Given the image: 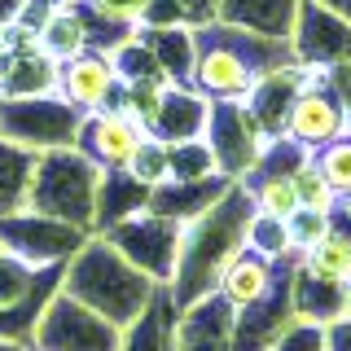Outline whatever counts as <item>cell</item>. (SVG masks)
Here are the masks:
<instances>
[{
	"label": "cell",
	"mask_w": 351,
	"mask_h": 351,
	"mask_svg": "<svg viewBox=\"0 0 351 351\" xmlns=\"http://www.w3.org/2000/svg\"><path fill=\"white\" fill-rule=\"evenodd\" d=\"M299 263L307 272H316V277L325 281H338L343 285L351 277V206L338 202L334 215H329V233L316 241V246H307Z\"/></svg>",
	"instance_id": "44dd1931"
},
{
	"label": "cell",
	"mask_w": 351,
	"mask_h": 351,
	"mask_svg": "<svg viewBox=\"0 0 351 351\" xmlns=\"http://www.w3.org/2000/svg\"><path fill=\"white\" fill-rule=\"evenodd\" d=\"M36 347L40 351H119L123 329L110 325L106 316H97L93 307H84L80 299H71L66 290H58L36 321Z\"/></svg>",
	"instance_id": "8992f818"
},
{
	"label": "cell",
	"mask_w": 351,
	"mask_h": 351,
	"mask_svg": "<svg viewBox=\"0 0 351 351\" xmlns=\"http://www.w3.org/2000/svg\"><path fill=\"white\" fill-rule=\"evenodd\" d=\"M303 62H290V66H277L268 71L263 80L250 88L246 97V110L255 114V123L263 128V136H285V119L294 110V97L303 93Z\"/></svg>",
	"instance_id": "2e32d148"
},
{
	"label": "cell",
	"mask_w": 351,
	"mask_h": 351,
	"mask_svg": "<svg viewBox=\"0 0 351 351\" xmlns=\"http://www.w3.org/2000/svg\"><path fill=\"white\" fill-rule=\"evenodd\" d=\"M294 189H299V206H307V211H334V206L343 202V197L329 189V180L321 176L316 158L299 162V171H294Z\"/></svg>",
	"instance_id": "f546056e"
},
{
	"label": "cell",
	"mask_w": 351,
	"mask_h": 351,
	"mask_svg": "<svg viewBox=\"0 0 351 351\" xmlns=\"http://www.w3.org/2000/svg\"><path fill=\"white\" fill-rule=\"evenodd\" d=\"M329 215H334V211H307V206H299V211L285 219V224H290V241H294V250H299V255L329 233Z\"/></svg>",
	"instance_id": "1f68e13d"
},
{
	"label": "cell",
	"mask_w": 351,
	"mask_h": 351,
	"mask_svg": "<svg viewBox=\"0 0 351 351\" xmlns=\"http://www.w3.org/2000/svg\"><path fill=\"white\" fill-rule=\"evenodd\" d=\"M141 141H145V132L132 123L123 110L110 106V110H97V114L80 119L75 149L101 171H128V162H132V154H136Z\"/></svg>",
	"instance_id": "8fae6325"
},
{
	"label": "cell",
	"mask_w": 351,
	"mask_h": 351,
	"mask_svg": "<svg viewBox=\"0 0 351 351\" xmlns=\"http://www.w3.org/2000/svg\"><path fill=\"white\" fill-rule=\"evenodd\" d=\"M154 58H158L162 75L171 84H189L193 80V58H197V44H193V27H158L145 31Z\"/></svg>",
	"instance_id": "484cf974"
},
{
	"label": "cell",
	"mask_w": 351,
	"mask_h": 351,
	"mask_svg": "<svg viewBox=\"0 0 351 351\" xmlns=\"http://www.w3.org/2000/svg\"><path fill=\"white\" fill-rule=\"evenodd\" d=\"M93 9H101V14L119 18V22H132V27H141V14H145L149 0H88Z\"/></svg>",
	"instance_id": "e575fe53"
},
{
	"label": "cell",
	"mask_w": 351,
	"mask_h": 351,
	"mask_svg": "<svg viewBox=\"0 0 351 351\" xmlns=\"http://www.w3.org/2000/svg\"><path fill=\"white\" fill-rule=\"evenodd\" d=\"M316 5H325L329 14H338L343 22H351V0H316Z\"/></svg>",
	"instance_id": "8d00e7d4"
},
{
	"label": "cell",
	"mask_w": 351,
	"mask_h": 351,
	"mask_svg": "<svg viewBox=\"0 0 351 351\" xmlns=\"http://www.w3.org/2000/svg\"><path fill=\"white\" fill-rule=\"evenodd\" d=\"M246 250H255V255L272 259V263L299 255L294 241H290V224H285V219H272V215H259V211H255V219H250V228H246Z\"/></svg>",
	"instance_id": "4316f807"
},
{
	"label": "cell",
	"mask_w": 351,
	"mask_h": 351,
	"mask_svg": "<svg viewBox=\"0 0 351 351\" xmlns=\"http://www.w3.org/2000/svg\"><path fill=\"white\" fill-rule=\"evenodd\" d=\"M303 0H219V22L255 31L268 40H290Z\"/></svg>",
	"instance_id": "ac0fdd59"
},
{
	"label": "cell",
	"mask_w": 351,
	"mask_h": 351,
	"mask_svg": "<svg viewBox=\"0 0 351 351\" xmlns=\"http://www.w3.org/2000/svg\"><path fill=\"white\" fill-rule=\"evenodd\" d=\"M303 93L294 97V110L285 119V136L294 145H303L307 154L334 145L338 136L351 132V114L347 101L338 97V88L329 84V66H303Z\"/></svg>",
	"instance_id": "5b68a950"
},
{
	"label": "cell",
	"mask_w": 351,
	"mask_h": 351,
	"mask_svg": "<svg viewBox=\"0 0 351 351\" xmlns=\"http://www.w3.org/2000/svg\"><path fill=\"white\" fill-rule=\"evenodd\" d=\"M128 176L141 180L145 189H158L162 180H171V145H162L158 136H145L128 162Z\"/></svg>",
	"instance_id": "83f0119b"
},
{
	"label": "cell",
	"mask_w": 351,
	"mask_h": 351,
	"mask_svg": "<svg viewBox=\"0 0 351 351\" xmlns=\"http://www.w3.org/2000/svg\"><path fill=\"white\" fill-rule=\"evenodd\" d=\"M211 176H219V167L206 141L171 145V180H211Z\"/></svg>",
	"instance_id": "f1b7e54d"
},
{
	"label": "cell",
	"mask_w": 351,
	"mask_h": 351,
	"mask_svg": "<svg viewBox=\"0 0 351 351\" xmlns=\"http://www.w3.org/2000/svg\"><path fill=\"white\" fill-rule=\"evenodd\" d=\"M343 206H351V193H347V197H343Z\"/></svg>",
	"instance_id": "ab89813d"
},
{
	"label": "cell",
	"mask_w": 351,
	"mask_h": 351,
	"mask_svg": "<svg viewBox=\"0 0 351 351\" xmlns=\"http://www.w3.org/2000/svg\"><path fill=\"white\" fill-rule=\"evenodd\" d=\"M197 58H193V88L206 101H246L268 71L299 62L290 40H268L255 31L228 27V22H206L193 31Z\"/></svg>",
	"instance_id": "6da1fadb"
},
{
	"label": "cell",
	"mask_w": 351,
	"mask_h": 351,
	"mask_svg": "<svg viewBox=\"0 0 351 351\" xmlns=\"http://www.w3.org/2000/svg\"><path fill=\"white\" fill-rule=\"evenodd\" d=\"M62 290L71 294V299H80L84 307H93L97 316H106L110 325L128 329L145 312V303L154 299L158 281L145 277L110 237L93 233V237H84V246L66 263Z\"/></svg>",
	"instance_id": "3957f363"
},
{
	"label": "cell",
	"mask_w": 351,
	"mask_h": 351,
	"mask_svg": "<svg viewBox=\"0 0 351 351\" xmlns=\"http://www.w3.org/2000/svg\"><path fill=\"white\" fill-rule=\"evenodd\" d=\"M36 44L58 66L93 49V40H88V18H84V5H80V0H75V5L49 9V14L40 18V27H36Z\"/></svg>",
	"instance_id": "7402d4cb"
},
{
	"label": "cell",
	"mask_w": 351,
	"mask_h": 351,
	"mask_svg": "<svg viewBox=\"0 0 351 351\" xmlns=\"http://www.w3.org/2000/svg\"><path fill=\"white\" fill-rule=\"evenodd\" d=\"M80 110L66 106L58 93L49 97H22V101H0V136L18 141L27 149H71L80 136Z\"/></svg>",
	"instance_id": "52a82bcc"
},
{
	"label": "cell",
	"mask_w": 351,
	"mask_h": 351,
	"mask_svg": "<svg viewBox=\"0 0 351 351\" xmlns=\"http://www.w3.org/2000/svg\"><path fill=\"white\" fill-rule=\"evenodd\" d=\"M149 189L141 180H132L128 171H101V189H97V219L93 233H110L114 224H123L128 215L145 211Z\"/></svg>",
	"instance_id": "cb8c5ba5"
},
{
	"label": "cell",
	"mask_w": 351,
	"mask_h": 351,
	"mask_svg": "<svg viewBox=\"0 0 351 351\" xmlns=\"http://www.w3.org/2000/svg\"><path fill=\"white\" fill-rule=\"evenodd\" d=\"M290 49L303 66H351V22L329 14L316 0H303Z\"/></svg>",
	"instance_id": "7c38bea8"
},
{
	"label": "cell",
	"mask_w": 351,
	"mask_h": 351,
	"mask_svg": "<svg viewBox=\"0 0 351 351\" xmlns=\"http://www.w3.org/2000/svg\"><path fill=\"white\" fill-rule=\"evenodd\" d=\"M36 149L0 136V219L27 211L31 202V180H36Z\"/></svg>",
	"instance_id": "d4e9b609"
},
{
	"label": "cell",
	"mask_w": 351,
	"mask_h": 351,
	"mask_svg": "<svg viewBox=\"0 0 351 351\" xmlns=\"http://www.w3.org/2000/svg\"><path fill=\"white\" fill-rule=\"evenodd\" d=\"M0 250H5V246H0Z\"/></svg>",
	"instance_id": "60d3db41"
},
{
	"label": "cell",
	"mask_w": 351,
	"mask_h": 351,
	"mask_svg": "<svg viewBox=\"0 0 351 351\" xmlns=\"http://www.w3.org/2000/svg\"><path fill=\"white\" fill-rule=\"evenodd\" d=\"M233 184L237 180H228V176H211V180H162L158 189H149L145 211L162 215V219H176V224H189V219H197L215 197H224Z\"/></svg>",
	"instance_id": "e0dca14e"
},
{
	"label": "cell",
	"mask_w": 351,
	"mask_h": 351,
	"mask_svg": "<svg viewBox=\"0 0 351 351\" xmlns=\"http://www.w3.org/2000/svg\"><path fill=\"white\" fill-rule=\"evenodd\" d=\"M272 351H325V325L294 316V321L285 325V334L277 338V347H272Z\"/></svg>",
	"instance_id": "d6a6232c"
},
{
	"label": "cell",
	"mask_w": 351,
	"mask_h": 351,
	"mask_svg": "<svg viewBox=\"0 0 351 351\" xmlns=\"http://www.w3.org/2000/svg\"><path fill=\"white\" fill-rule=\"evenodd\" d=\"M58 97L66 106H75L80 114H97V110H110L119 101V71L114 58L101 49H88L80 58L62 62L58 75Z\"/></svg>",
	"instance_id": "4fadbf2b"
},
{
	"label": "cell",
	"mask_w": 351,
	"mask_h": 351,
	"mask_svg": "<svg viewBox=\"0 0 351 351\" xmlns=\"http://www.w3.org/2000/svg\"><path fill=\"white\" fill-rule=\"evenodd\" d=\"M290 299H294V316L316 321V325H329V321H338V316H347L343 285L307 272L299 263V255H294V272H290Z\"/></svg>",
	"instance_id": "603a6c76"
},
{
	"label": "cell",
	"mask_w": 351,
	"mask_h": 351,
	"mask_svg": "<svg viewBox=\"0 0 351 351\" xmlns=\"http://www.w3.org/2000/svg\"><path fill=\"white\" fill-rule=\"evenodd\" d=\"M180 233H184V224H176V219H162L154 211H136L101 237L114 241L145 277L167 285L171 272H176V259H180Z\"/></svg>",
	"instance_id": "ba28073f"
},
{
	"label": "cell",
	"mask_w": 351,
	"mask_h": 351,
	"mask_svg": "<svg viewBox=\"0 0 351 351\" xmlns=\"http://www.w3.org/2000/svg\"><path fill=\"white\" fill-rule=\"evenodd\" d=\"M281 263H285V259H281ZM281 263L263 259V255H255V250H237V255L228 259L224 268H219L215 294H224L233 307H250L255 299H263V294L272 290V281H277Z\"/></svg>",
	"instance_id": "d6986e66"
},
{
	"label": "cell",
	"mask_w": 351,
	"mask_h": 351,
	"mask_svg": "<svg viewBox=\"0 0 351 351\" xmlns=\"http://www.w3.org/2000/svg\"><path fill=\"white\" fill-rule=\"evenodd\" d=\"M176 325H180V303L171 299L167 285L154 290L145 312L123 329V347L119 351H176Z\"/></svg>",
	"instance_id": "ffe728a7"
},
{
	"label": "cell",
	"mask_w": 351,
	"mask_h": 351,
	"mask_svg": "<svg viewBox=\"0 0 351 351\" xmlns=\"http://www.w3.org/2000/svg\"><path fill=\"white\" fill-rule=\"evenodd\" d=\"M97 189H101V167L84 158L80 149H49L36 162V180H31V211L71 224L93 237L97 219Z\"/></svg>",
	"instance_id": "277c9868"
},
{
	"label": "cell",
	"mask_w": 351,
	"mask_h": 351,
	"mask_svg": "<svg viewBox=\"0 0 351 351\" xmlns=\"http://www.w3.org/2000/svg\"><path fill=\"white\" fill-rule=\"evenodd\" d=\"M343 294H347V316H351V277L343 281Z\"/></svg>",
	"instance_id": "f35d334b"
},
{
	"label": "cell",
	"mask_w": 351,
	"mask_h": 351,
	"mask_svg": "<svg viewBox=\"0 0 351 351\" xmlns=\"http://www.w3.org/2000/svg\"><path fill=\"white\" fill-rule=\"evenodd\" d=\"M206 145L215 154V167L228 180H241L250 167L259 162L263 145V128L255 123V114L246 110V101H211V119H206Z\"/></svg>",
	"instance_id": "9c48e42d"
},
{
	"label": "cell",
	"mask_w": 351,
	"mask_h": 351,
	"mask_svg": "<svg viewBox=\"0 0 351 351\" xmlns=\"http://www.w3.org/2000/svg\"><path fill=\"white\" fill-rule=\"evenodd\" d=\"M233 321L237 307L224 294H202L197 303L180 307V325H176V351H228L233 347Z\"/></svg>",
	"instance_id": "5bb4252c"
},
{
	"label": "cell",
	"mask_w": 351,
	"mask_h": 351,
	"mask_svg": "<svg viewBox=\"0 0 351 351\" xmlns=\"http://www.w3.org/2000/svg\"><path fill=\"white\" fill-rule=\"evenodd\" d=\"M290 272L294 259L281 263L272 290L255 299L250 307H237V321H233V347L228 351H272L277 338L285 334V325L294 321V299H290Z\"/></svg>",
	"instance_id": "30bf717a"
},
{
	"label": "cell",
	"mask_w": 351,
	"mask_h": 351,
	"mask_svg": "<svg viewBox=\"0 0 351 351\" xmlns=\"http://www.w3.org/2000/svg\"><path fill=\"white\" fill-rule=\"evenodd\" d=\"M312 158H316V167H321V176L329 180V189H334L338 197H347L351 193V132L338 136L334 145L316 149Z\"/></svg>",
	"instance_id": "4dcf8cb0"
},
{
	"label": "cell",
	"mask_w": 351,
	"mask_h": 351,
	"mask_svg": "<svg viewBox=\"0 0 351 351\" xmlns=\"http://www.w3.org/2000/svg\"><path fill=\"white\" fill-rule=\"evenodd\" d=\"M255 219V202L250 193L233 184L224 197H215L197 219H189L180 233V259H176V272L167 281L171 299L180 307L197 303L202 294L215 290V277L237 250H246V228Z\"/></svg>",
	"instance_id": "7a4b0ae2"
},
{
	"label": "cell",
	"mask_w": 351,
	"mask_h": 351,
	"mask_svg": "<svg viewBox=\"0 0 351 351\" xmlns=\"http://www.w3.org/2000/svg\"><path fill=\"white\" fill-rule=\"evenodd\" d=\"M0 351H27V347H22L18 338H0Z\"/></svg>",
	"instance_id": "74e56055"
},
{
	"label": "cell",
	"mask_w": 351,
	"mask_h": 351,
	"mask_svg": "<svg viewBox=\"0 0 351 351\" xmlns=\"http://www.w3.org/2000/svg\"><path fill=\"white\" fill-rule=\"evenodd\" d=\"M206 119H211V101L197 93L193 84H167L158 106V119L145 136H158L162 145H184V141L206 136Z\"/></svg>",
	"instance_id": "9a60e30c"
},
{
	"label": "cell",
	"mask_w": 351,
	"mask_h": 351,
	"mask_svg": "<svg viewBox=\"0 0 351 351\" xmlns=\"http://www.w3.org/2000/svg\"><path fill=\"white\" fill-rule=\"evenodd\" d=\"M325 351H351V316H338L325 325Z\"/></svg>",
	"instance_id": "d590c367"
},
{
	"label": "cell",
	"mask_w": 351,
	"mask_h": 351,
	"mask_svg": "<svg viewBox=\"0 0 351 351\" xmlns=\"http://www.w3.org/2000/svg\"><path fill=\"white\" fill-rule=\"evenodd\" d=\"M180 18V27H206V22H219V0H167Z\"/></svg>",
	"instance_id": "836d02e7"
}]
</instances>
